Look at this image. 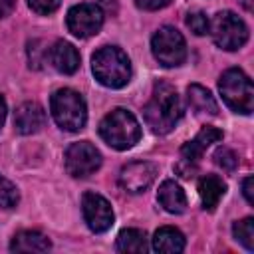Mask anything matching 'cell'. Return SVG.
Instances as JSON below:
<instances>
[{
    "mask_svg": "<svg viewBox=\"0 0 254 254\" xmlns=\"http://www.w3.org/2000/svg\"><path fill=\"white\" fill-rule=\"evenodd\" d=\"M50 109L56 123L65 131H79L87 121L83 97L73 89H58L50 99Z\"/></svg>",
    "mask_w": 254,
    "mask_h": 254,
    "instance_id": "5b68a950",
    "label": "cell"
},
{
    "mask_svg": "<svg viewBox=\"0 0 254 254\" xmlns=\"http://www.w3.org/2000/svg\"><path fill=\"white\" fill-rule=\"evenodd\" d=\"M48 60H50V64L60 73H67V75L77 71V67H79V54H77V50L69 42H64V40L56 42L50 48Z\"/></svg>",
    "mask_w": 254,
    "mask_h": 254,
    "instance_id": "5bb4252c",
    "label": "cell"
},
{
    "mask_svg": "<svg viewBox=\"0 0 254 254\" xmlns=\"http://www.w3.org/2000/svg\"><path fill=\"white\" fill-rule=\"evenodd\" d=\"M99 135L109 147L117 151H125V149H131L141 139V127L131 111L117 107L101 119Z\"/></svg>",
    "mask_w": 254,
    "mask_h": 254,
    "instance_id": "3957f363",
    "label": "cell"
},
{
    "mask_svg": "<svg viewBox=\"0 0 254 254\" xmlns=\"http://www.w3.org/2000/svg\"><path fill=\"white\" fill-rule=\"evenodd\" d=\"M153 250L165 252V254L183 252L185 250V236L173 226H163L153 236Z\"/></svg>",
    "mask_w": 254,
    "mask_h": 254,
    "instance_id": "ac0fdd59",
    "label": "cell"
},
{
    "mask_svg": "<svg viewBox=\"0 0 254 254\" xmlns=\"http://www.w3.org/2000/svg\"><path fill=\"white\" fill-rule=\"evenodd\" d=\"M103 26V10L97 4H77L67 12V30L77 38H89Z\"/></svg>",
    "mask_w": 254,
    "mask_h": 254,
    "instance_id": "9c48e42d",
    "label": "cell"
},
{
    "mask_svg": "<svg viewBox=\"0 0 254 254\" xmlns=\"http://www.w3.org/2000/svg\"><path fill=\"white\" fill-rule=\"evenodd\" d=\"M16 6V0H0V18H6Z\"/></svg>",
    "mask_w": 254,
    "mask_h": 254,
    "instance_id": "83f0119b",
    "label": "cell"
},
{
    "mask_svg": "<svg viewBox=\"0 0 254 254\" xmlns=\"http://www.w3.org/2000/svg\"><path fill=\"white\" fill-rule=\"evenodd\" d=\"M143 115L153 133H169L183 117V103L177 89L167 81H157L153 87V95L143 109Z\"/></svg>",
    "mask_w": 254,
    "mask_h": 254,
    "instance_id": "6da1fadb",
    "label": "cell"
},
{
    "mask_svg": "<svg viewBox=\"0 0 254 254\" xmlns=\"http://www.w3.org/2000/svg\"><path fill=\"white\" fill-rule=\"evenodd\" d=\"M101 165V153L87 141L71 143L65 151V171L75 179L93 175Z\"/></svg>",
    "mask_w": 254,
    "mask_h": 254,
    "instance_id": "ba28073f",
    "label": "cell"
},
{
    "mask_svg": "<svg viewBox=\"0 0 254 254\" xmlns=\"http://www.w3.org/2000/svg\"><path fill=\"white\" fill-rule=\"evenodd\" d=\"M232 234L246 250H250V252L254 250V218H242V220L234 222Z\"/></svg>",
    "mask_w": 254,
    "mask_h": 254,
    "instance_id": "44dd1931",
    "label": "cell"
},
{
    "mask_svg": "<svg viewBox=\"0 0 254 254\" xmlns=\"http://www.w3.org/2000/svg\"><path fill=\"white\" fill-rule=\"evenodd\" d=\"M151 50H153L155 60L165 67H177L187 58L185 38L173 26H163L155 32L151 40Z\"/></svg>",
    "mask_w": 254,
    "mask_h": 254,
    "instance_id": "52a82bcc",
    "label": "cell"
},
{
    "mask_svg": "<svg viewBox=\"0 0 254 254\" xmlns=\"http://www.w3.org/2000/svg\"><path fill=\"white\" fill-rule=\"evenodd\" d=\"M4 119H6V101H4V97L0 95V127L4 125Z\"/></svg>",
    "mask_w": 254,
    "mask_h": 254,
    "instance_id": "f1b7e54d",
    "label": "cell"
},
{
    "mask_svg": "<svg viewBox=\"0 0 254 254\" xmlns=\"http://www.w3.org/2000/svg\"><path fill=\"white\" fill-rule=\"evenodd\" d=\"M218 89L220 95L224 99V103L236 111V113H252L254 107V89H252V81L250 77L238 69V67H230L220 75L218 81Z\"/></svg>",
    "mask_w": 254,
    "mask_h": 254,
    "instance_id": "277c9868",
    "label": "cell"
},
{
    "mask_svg": "<svg viewBox=\"0 0 254 254\" xmlns=\"http://www.w3.org/2000/svg\"><path fill=\"white\" fill-rule=\"evenodd\" d=\"M252 185H254V179L252 177H246L244 183H242V192H244L248 204H254V189H252Z\"/></svg>",
    "mask_w": 254,
    "mask_h": 254,
    "instance_id": "4316f807",
    "label": "cell"
},
{
    "mask_svg": "<svg viewBox=\"0 0 254 254\" xmlns=\"http://www.w3.org/2000/svg\"><path fill=\"white\" fill-rule=\"evenodd\" d=\"M187 99H189V105H190L196 113H200V115H216V113H218V105H216L212 93H210L206 87L198 85V83L189 85V89H187Z\"/></svg>",
    "mask_w": 254,
    "mask_h": 254,
    "instance_id": "d6986e66",
    "label": "cell"
},
{
    "mask_svg": "<svg viewBox=\"0 0 254 254\" xmlns=\"http://www.w3.org/2000/svg\"><path fill=\"white\" fill-rule=\"evenodd\" d=\"M157 177V167L147 161H133L125 165L119 173V185L127 192H143L151 187Z\"/></svg>",
    "mask_w": 254,
    "mask_h": 254,
    "instance_id": "8fae6325",
    "label": "cell"
},
{
    "mask_svg": "<svg viewBox=\"0 0 254 254\" xmlns=\"http://www.w3.org/2000/svg\"><path fill=\"white\" fill-rule=\"evenodd\" d=\"M135 4L143 10H161L171 4V0H135Z\"/></svg>",
    "mask_w": 254,
    "mask_h": 254,
    "instance_id": "484cf974",
    "label": "cell"
},
{
    "mask_svg": "<svg viewBox=\"0 0 254 254\" xmlns=\"http://www.w3.org/2000/svg\"><path fill=\"white\" fill-rule=\"evenodd\" d=\"M147 234L139 228H125L117 236V250L119 252H147Z\"/></svg>",
    "mask_w": 254,
    "mask_h": 254,
    "instance_id": "ffe728a7",
    "label": "cell"
},
{
    "mask_svg": "<svg viewBox=\"0 0 254 254\" xmlns=\"http://www.w3.org/2000/svg\"><path fill=\"white\" fill-rule=\"evenodd\" d=\"M242 4H244L246 8H250V0H242Z\"/></svg>",
    "mask_w": 254,
    "mask_h": 254,
    "instance_id": "f546056e",
    "label": "cell"
},
{
    "mask_svg": "<svg viewBox=\"0 0 254 254\" xmlns=\"http://www.w3.org/2000/svg\"><path fill=\"white\" fill-rule=\"evenodd\" d=\"M157 198H159L161 206L171 214H181L187 208V194L181 189V185H177L175 181H165L159 187Z\"/></svg>",
    "mask_w": 254,
    "mask_h": 254,
    "instance_id": "9a60e30c",
    "label": "cell"
},
{
    "mask_svg": "<svg viewBox=\"0 0 254 254\" xmlns=\"http://www.w3.org/2000/svg\"><path fill=\"white\" fill-rule=\"evenodd\" d=\"M220 139H222V131H220V129L210 127V125L202 127V129L196 133V137H194L192 141H189V143H185V145L181 147L183 161H185L187 165L196 163V161L202 157V153L206 151V147H210L212 143H216V141H220Z\"/></svg>",
    "mask_w": 254,
    "mask_h": 254,
    "instance_id": "4fadbf2b",
    "label": "cell"
},
{
    "mask_svg": "<svg viewBox=\"0 0 254 254\" xmlns=\"http://www.w3.org/2000/svg\"><path fill=\"white\" fill-rule=\"evenodd\" d=\"M83 220L91 232H105L113 224V210L107 198L97 192H85L81 198Z\"/></svg>",
    "mask_w": 254,
    "mask_h": 254,
    "instance_id": "30bf717a",
    "label": "cell"
},
{
    "mask_svg": "<svg viewBox=\"0 0 254 254\" xmlns=\"http://www.w3.org/2000/svg\"><path fill=\"white\" fill-rule=\"evenodd\" d=\"M50 248H52V242L42 232H36V230H22L10 242L12 252H48Z\"/></svg>",
    "mask_w": 254,
    "mask_h": 254,
    "instance_id": "e0dca14e",
    "label": "cell"
},
{
    "mask_svg": "<svg viewBox=\"0 0 254 254\" xmlns=\"http://www.w3.org/2000/svg\"><path fill=\"white\" fill-rule=\"evenodd\" d=\"M224 192H226V185L216 175H204L198 181V196L206 210H214L220 198L224 196Z\"/></svg>",
    "mask_w": 254,
    "mask_h": 254,
    "instance_id": "2e32d148",
    "label": "cell"
},
{
    "mask_svg": "<svg viewBox=\"0 0 254 254\" xmlns=\"http://www.w3.org/2000/svg\"><path fill=\"white\" fill-rule=\"evenodd\" d=\"M20 200V194H18V189L16 185H12L8 179L0 177V206L2 208H12L16 206Z\"/></svg>",
    "mask_w": 254,
    "mask_h": 254,
    "instance_id": "7402d4cb",
    "label": "cell"
},
{
    "mask_svg": "<svg viewBox=\"0 0 254 254\" xmlns=\"http://www.w3.org/2000/svg\"><path fill=\"white\" fill-rule=\"evenodd\" d=\"M91 69L95 79L111 89L123 87L131 77V64L123 50L115 46L99 48L91 58Z\"/></svg>",
    "mask_w": 254,
    "mask_h": 254,
    "instance_id": "7a4b0ae2",
    "label": "cell"
},
{
    "mask_svg": "<svg viewBox=\"0 0 254 254\" xmlns=\"http://www.w3.org/2000/svg\"><path fill=\"white\" fill-rule=\"evenodd\" d=\"M214 159H216V165H220L224 171H234L236 165H238V157L234 151L226 149V147H220L216 153H214Z\"/></svg>",
    "mask_w": 254,
    "mask_h": 254,
    "instance_id": "cb8c5ba5",
    "label": "cell"
},
{
    "mask_svg": "<svg viewBox=\"0 0 254 254\" xmlns=\"http://www.w3.org/2000/svg\"><path fill=\"white\" fill-rule=\"evenodd\" d=\"M187 26L190 28L192 34H196V36H204V34H208L210 20L206 18L204 12H189V14H187Z\"/></svg>",
    "mask_w": 254,
    "mask_h": 254,
    "instance_id": "603a6c76",
    "label": "cell"
},
{
    "mask_svg": "<svg viewBox=\"0 0 254 254\" xmlns=\"http://www.w3.org/2000/svg\"><path fill=\"white\" fill-rule=\"evenodd\" d=\"M44 125H46V111L34 101L22 103L14 113V127L22 135L38 133Z\"/></svg>",
    "mask_w": 254,
    "mask_h": 254,
    "instance_id": "7c38bea8",
    "label": "cell"
},
{
    "mask_svg": "<svg viewBox=\"0 0 254 254\" xmlns=\"http://www.w3.org/2000/svg\"><path fill=\"white\" fill-rule=\"evenodd\" d=\"M208 32L212 34L214 44L222 50H228V52L242 48L248 40V28H246L244 20L238 18L230 10L218 12L210 22Z\"/></svg>",
    "mask_w": 254,
    "mask_h": 254,
    "instance_id": "8992f818",
    "label": "cell"
},
{
    "mask_svg": "<svg viewBox=\"0 0 254 254\" xmlns=\"http://www.w3.org/2000/svg\"><path fill=\"white\" fill-rule=\"evenodd\" d=\"M28 4H30V8L36 12V14H52V12H56L58 10V6H60V0H28Z\"/></svg>",
    "mask_w": 254,
    "mask_h": 254,
    "instance_id": "d4e9b609",
    "label": "cell"
}]
</instances>
